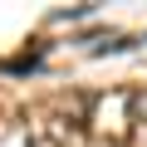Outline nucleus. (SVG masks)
Returning a JSON list of instances; mask_svg holds the SVG:
<instances>
[{"label":"nucleus","instance_id":"1","mask_svg":"<svg viewBox=\"0 0 147 147\" xmlns=\"http://www.w3.org/2000/svg\"><path fill=\"white\" fill-rule=\"evenodd\" d=\"M137 113H142V127H147V98H137Z\"/></svg>","mask_w":147,"mask_h":147}]
</instances>
